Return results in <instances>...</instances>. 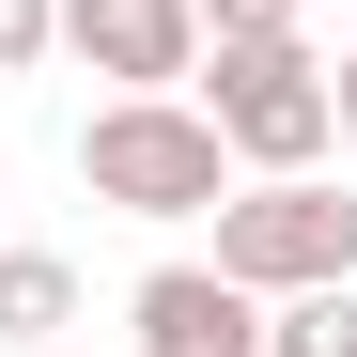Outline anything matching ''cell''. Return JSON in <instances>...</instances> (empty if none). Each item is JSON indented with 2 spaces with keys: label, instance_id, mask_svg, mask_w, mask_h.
Returning <instances> with one entry per match:
<instances>
[{
  "label": "cell",
  "instance_id": "6da1fadb",
  "mask_svg": "<svg viewBox=\"0 0 357 357\" xmlns=\"http://www.w3.org/2000/svg\"><path fill=\"white\" fill-rule=\"evenodd\" d=\"M187 93H202V125H218L233 171H326V155H342V140H326V47H311V31L202 47Z\"/></svg>",
  "mask_w": 357,
  "mask_h": 357
},
{
  "label": "cell",
  "instance_id": "7a4b0ae2",
  "mask_svg": "<svg viewBox=\"0 0 357 357\" xmlns=\"http://www.w3.org/2000/svg\"><path fill=\"white\" fill-rule=\"evenodd\" d=\"M78 187L109 202V218H202L218 187H233V155H218V125H202V93H109L93 125H78Z\"/></svg>",
  "mask_w": 357,
  "mask_h": 357
},
{
  "label": "cell",
  "instance_id": "3957f363",
  "mask_svg": "<svg viewBox=\"0 0 357 357\" xmlns=\"http://www.w3.org/2000/svg\"><path fill=\"white\" fill-rule=\"evenodd\" d=\"M218 280L249 295H295V280H357V202L326 171H249V187H218Z\"/></svg>",
  "mask_w": 357,
  "mask_h": 357
},
{
  "label": "cell",
  "instance_id": "277c9868",
  "mask_svg": "<svg viewBox=\"0 0 357 357\" xmlns=\"http://www.w3.org/2000/svg\"><path fill=\"white\" fill-rule=\"evenodd\" d=\"M47 47H78L109 93H187L202 16H187V0H47Z\"/></svg>",
  "mask_w": 357,
  "mask_h": 357
},
{
  "label": "cell",
  "instance_id": "5b68a950",
  "mask_svg": "<svg viewBox=\"0 0 357 357\" xmlns=\"http://www.w3.org/2000/svg\"><path fill=\"white\" fill-rule=\"evenodd\" d=\"M125 326H140V357H264V295L218 264H155L125 295Z\"/></svg>",
  "mask_w": 357,
  "mask_h": 357
},
{
  "label": "cell",
  "instance_id": "8992f818",
  "mask_svg": "<svg viewBox=\"0 0 357 357\" xmlns=\"http://www.w3.org/2000/svg\"><path fill=\"white\" fill-rule=\"evenodd\" d=\"M63 326H78V264L63 249H0V342L31 357V342H63Z\"/></svg>",
  "mask_w": 357,
  "mask_h": 357
},
{
  "label": "cell",
  "instance_id": "52a82bcc",
  "mask_svg": "<svg viewBox=\"0 0 357 357\" xmlns=\"http://www.w3.org/2000/svg\"><path fill=\"white\" fill-rule=\"evenodd\" d=\"M264 357H357V280H295V295H264Z\"/></svg>",
  "mask_w": 357,
  "mask_h": 357
},
{
  "label": "cell",
  "instance_id": "ba28073f",
  "mask_svg": "<svg viewBox=\"0 0 357 357\" xmlns=\"http://www.w3.org/2000/svg\"><path fill=\"white\" fill-rule=\"evenodd\" d=\"M202 47H249V31H295V0H187Z\"/></svg>",
  "mask_w": 357,
  "mask_h": 357
},
{
  "label": "cell",
  "instance_id": "9c48e42d",
  "mask_svg": "<svg viewBox=\"0 0 357 357\" xmlns=\"http://www.w3.org/2000/svg\"><path fill=\"white\" fill-rule=\"evenodd\" d=\"M47 63V0H0V78H31Z\"/></svg>",
  "mask_w": 357,
  "mask_h": 357
},
{
  "label": "cell",
  "instance_id": "30bf717a",
  "mask_svg": "<svg viewBox=\"0 0 357 357\" xmlns=\"http://www.w3.org/2000/svg\"><path fill=\"white\" fill-rule=\"evenodd\" d=\"M326 140L357 155V47H342V63H326Z\"/></svg>",
  "mask_w": 357,
  "mask_h": 357
}]
</instances>
